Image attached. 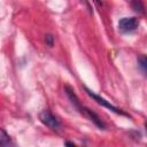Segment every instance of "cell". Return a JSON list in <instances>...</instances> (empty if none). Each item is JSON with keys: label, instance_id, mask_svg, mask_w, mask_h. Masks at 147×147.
<instances>
[{"label": "cell", "instance_id": "cell-4", "mask_svg": "<svg viewBox=\"0 0 147 147\" xmlns=\"http://www.w3.org/2000/svg\"><path fill=\"white\" fill-rule=\"evenodd\" d=\"M139 25V20L137 17H123L118 22V29L122 32H131L136 30Z\"/></svg>", "mask_w": 147, "mask_h": 147}, {"label": "cell", "instance_id": "cell-2", "mask_svg": "<svg viewBox=\"0 0 147 147\" xmlns=\"http://www.w3.org/2000/svg\"><path fill=\"white\" fill-rule=\"evenodd\" d=\"M85 91H86V93H87L91 98H93V99H94V101H96L99 105H101V106H103V107L108 108L109 110H111V111H114V113H116V114H118V115H123V116H127V117H130V115H129V114H126V113H125V111H123L122 109H119V108H117V107L113 106L109 101H107L106 99H103V98H101L100 95L95 94L93 91L88 90L87 87H85Z\"/></svg>", "mask_w": 147, "mask_h": 147}, {"label": "cell", "instance_id": "cell-3", "mask_svg": "<svg viewBox=\"0 0 147 147\" xmlns=\"http://www.w3.org/2000/svg\"><path fill=\"white\" fill-rule=\"evenodd\" d=\"M39 118H40V121H41L46 126H48L49 129H52V130H54V131H57V130L60 129V126H61V123H60V121L57 119V117L54 116L48 109L42 110V111L39 114Z\"/></svg>", "mask_w": 147, "mask_h": 147}, {"label": "cell", "instance_id": "cell-5", "mask_svg": "<svg viewBox=\"0 0 147 147\" xmlns=\"http://www.w3.org/2000/svg\"><path fill=\"white\" fill-rule=\"evenodd\" d=\"M0 147H15L10 137L3 129H0Z\"/></svg>", "mask_w": 147, "mask_h": 147}, {"label": "cell", "instance_id": "cell-9", "mask_svg": "<svg viewBox=\"0 0 147 147\" xmlns=\"http://www.w3.org/2000/svg\"><path fill=\"white\" fill-rule=\"evenodd\" d=\"M65 147H77L75 144H72V142H70V141H67L65 142Z\"/></svg>", "mask_w": 147, "mask_h": 147}, {"label": "cell", "instance_id": "cell-7", "mask_svg": "<svg viewBox=\"0 0 147 147\" xmlns=\"http://www.w3.org/2000/svg\"><path fill=\"white\" fill-rule=\"evenodd\" d=\"M132 6H133V8H134V10L136 11H139V13H142L144 11V7H142V3L140 2V1H136V2H132Z\"/></svg>", "mask_w": 147, "mask_h": 147}, {"label": "cell", "instance_id": "cell-1", "mask_svg": "<svg viewBox=\"0 0 147 147\" xmlns=\"http://www.w3.org/2000/svg\"><path fill=\"white\" fill-rule=\"evenodd\" d=\"M65 93H67V95H68V98L70 99V101H71V103L76 107V109L79 111V113H82L85 117H87L90 121H92L96 126H99L100 129H105V124H103V122L99 118V116L95 114V113H93L91 109H88V108H86L85 106H83L80 102H79V100H78V98H77V95H76V93L69 87V86H65Z\"/></svg>", "mask_w": 147, "mask_h": 147}, {"label": "cell", "instance_id": "cell-6", "mask_svg": "<svg viewBox=\"0 0 147 147\" xmlns=\"http://www.w3.org/2000/svg\"><path fill=\"white\" fill-rule=\"evenodd\" d=\"M146 63H147L146 57H145L144 55H140V56L138 57V64H139V67L141 68V70H142L144 74L146 72Z\"/></svg>", "mask_w": 147, "mask_h": 147}, {"label": "cell", "instance_id": "cell-8", "mask_svg": "<svg viewBox=\"0 0 147 147\" xmlns=\"http://www.w3.org/2000/svg\"><path fill=\"white\" fill-rule=\"evenodd\" d=\"M45 41H46V44H47L49 47H52L53 44H54V37H53L52 34H46V36H45Z\"/></svg>", "mask_w": 147, "mask_h": 147}]
</instances>
